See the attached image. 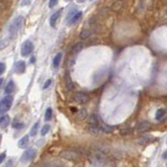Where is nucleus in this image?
Wrapping results in <instances>:
<instances>
[{"instance_id": "f257e3e1", "label": "nucleus", "mask_w": 167, "mask_h": 167, "mask_svg": "<svg viewBox=\"0 0 167 167\" xmlns=\"http://www.w3.org/2000/svg\"><path fill=\"white\" fill-rule=\"evenodd\" d=\"M23 23H24V17L23 16H18L15 19L12 21V23L9 24V37L13 38L14 36H16V33L20 30V28L22 27Z\"/></svg>"}, {"instance_id": "f03ea898", "label": "nucleus", "mask_w": 167, "mask_h": 167, "mask_svg": "<svg viewBox=\"0 0 167 167\" xmlns=\"http://www.w3.org/2000/svg\"><path fill=\"white\" fill-rule=\"evenodd\" d=\"M12 103H13V97L9 96V95H7L5 97H3L1 99V101H0V115L7 113L11 109Z\"/></svg>"}, {"instance_id": "7ed1b4c3", "label": "nucleus", "mask_w": 167, "mask_h": 167, "mask_svg": "<svg viewBox=\"0 0 167 167\" xmlns=\"http://www.w3.org/2000/svg\"><path fill=\"white\" fill-rule=\"evenodd\" d=\"M33 50V43L29 40H26L21 47V55L22 57H28Z\"/></svg>"}, {"instance_id": "20e7f679", "label": "nucleus", "mask_w": 167, "mask_h": 167, "mask_svg": "<svg viewBox=\"0 0 167 167\" xmlns=\"http://www.w3.org/2000/svg\"><path fill=\"white\" fill-rule=\"evenodd\" d=\"M36 154H37V152H36V150H33V148H30V150H26V152L22 155V157L20 158V162L21 163L30 162V161H33V159H35Z\"/></svg>"}, {"instance_id": "39448f33", "label": "nucleus", "mask_w": 167, "mask_h": 167, "mask_svg": "<svg viewBox=\"0 0 167 167\" xmlns=\"http://www.w3.org/2000/svg\"><path fill=\"white\" fill-rule=\"evenodd\" d=\"M72 99L74 102L79 103V105H83V103L88 102L89 96H87V95L84 94V93H75V94L73 95Z\"/></svg>"}, {"instance_id": "423d86ee", "label": "nucleus", "mask_w": 167, "mask_h": 167, "mask_svg": "<svg viewBox=\"0 0 167 167\" xmlns=\"http://www.w3.org/2000/svg\"><path fill=\"white\" fill-rule=\"evenodd\" d=\"M62 158H64L65 160L68 161H78L79 160V156L74 152H62Z\"/></svg>"}, {"instance_id": "0eeeda50", "label": "nucleus", "mask_w": 167, "mask_h": 167, "mask_svg": "<svg viewBox=\"0 0 167 167\" xmlns=\"http://www.w3.org/2000/svg\"><path fill=\"white\" fill-rule=\"evenodd\" d=\"M150 128H152L150 122H148V121H142V122H140L136 126V131L137 133H145L147 132Z\"/></svg>"}, {"instance_id": "6e6552de", "label": "nucleus", "mask_w": 167, "mask_h": 167, "mask_svg": "<svg viewBox=\"0 0 167 167\" xmlns=\"http://www.w3.org/2000/svg\"><path fill=\"white\" fill-rule=\"evenodd\" d=\"M25 69H26V64H25L24 61H19L16 63L15 65V72L18 73V74H22V73L25 72Z\"/></svg>"}, {"instance_id": "1a4fd4ad", "label": "nucleus", "mask_w": 167, "mask_h": 167, "mask_svg": "<svg viewBox=\"0 0 167 167\" xmlns=\"http://www.w3.org/2000/svg\"><path fill=\"white\" fill-rule=\"evenodd\" d=\"M61 14H62V9H59L57 12H55V13L52 14V16L50 17V20H49L51 27H55L57 20H59V18H60V16H61Z\"/></svg>"}, {"instance_id": "9d476101", "label": "nucleus", "mask_w": 167, "mask_h": 167, "mask_svg": "<svg viewBox=\"0 0 167 167\" xmlns=\"http://www.w3.org/2000/svg\"><path fill=\"white\" fill-rule=\"evenodd\" d=\"M29 144V136L28 135H25L22 138L18 141V146L19 148H26Z\"/></svg>"}, {"instance_id": "9b49d317", "label": "nucleus", "mask_w": 167, "mask_h": 167, "mask_svg": "<svg viewBox=\"0 0 167 167\" xmlns=\"http://www.w3.org/2000/svg\"><path fill=\"white\" fill-rule=\"evenodd\" d=\"M11 122V118H9V115H2L0 117V126L2 129L7 128V125Z\"/></svg>"}, {"instance_id": "f8f14e48", "label": "nucleus", "mask_w": 167, "mask_h": 167, "mask_svg": "<svg viewBox=\"0 0 167 167\" xmlns=\"http://www.w3.org/2000/svg\"><path fill=\"white\" fill-rule=\"evenodd\" d=\"M15 83H14L13 81H9V83H7V87H5V89H4V92H5V94H7V95H9V94H12V93L15 91Z\"/></svg>"}, {"instance_id": "ddd939ff", "label": "nucleus", "mask_w": 167, "mask_h": 167, "mask_svg": "<svg viewBox=\"0 0 167 167\" xmlns=\"http://www.w3.org/2000/svg\"><path fill=\"white\" fill-rule=\"evenodd\" d=\"M62 57H63V54H62V52L57 53V55L53 57L52 65H53V67H54L55 69H57L60 67V64H61V61H62Z\"/></svg>"}, {"instance_id": "4468645a", "label": "nucleus", "mask_w": 167, "mask_h": 167, "mask_svg": "<svg viewBox=\"0 0 167 167\" xmlns=\"http://www.w3.org/2000/svg\"><path fill=\"white\" fill-rule=\"evenodd\" d=\"M81 17H83V13H81V12H77V13L75 14V15L73 16V17L68 21L69 24H70V25H74L75 23H77L79 20H81Z\"/></svg>"}, {"instance_id": "2eb2a0df", "label": "nucleus", "mask_w": 167, "mask_h": 167, "mask_svg": "<svg viewBox=\"0 0 167 167\" xmlns=\"http://www.w3.org/2000/svg\"><path fill=\"white\" fill-rule=\"evenodd\" d=\"M42 167H64V164L60 161H49L45 163Z\"/></svg>"}, {"instance_id": "dca6fc26", "label": "nucleus", "mask_w": 167, "mask_h": 167, "mask_svg": "<svg viewBox=\"0 0 167 167\" xmlns=\"http://www.w3.org/2000/svg\"><path fill=\"white\" fill-rule=\"evenodd\" d=\"M123 9V1L122 0H116L112 4V9L114 12H119Z\"/></svg>"}, {"instance_id": "f3484780", "label": "nucleus", "mask_w": 167, "mask_h": 167, "mask_svg": "<svg viewBox=\"0 0 167 167\" xmlns=\"http://www.w3.org/2000/svg\"><path fill=\"white\" fill-rule=\"evenodd\" d=\"M11 40H12V37H7L1 40V41H0V50H3L4 48H7L9 45V43H11Z\"/></svg>"}, {"instance_id": "a211bd4d", "label": "nucleus", "mask_w": 167, "mask_h": 167, "mask_svg": "<svg viewBox=\"0 0 167 167\" xmlns=\"http://www.w3.org/2000/svg\"><path fill=\"white\" fill-rule=\"evenodd\" d=\"M152 137L150 136V135H146V136L141 137L138 140V143L140 145H145V144H147V143H150V141H152Z\"/></svg>"}, {"instance_id": "6ab92c4d", "label": "nucleus", "mask_w": 167, "mask_h": 167, "mask_svg": "<svg viewBox=\"0 0 167 167\" xmlns=\"http://www.w3.org/2000/svg\"><path fill=\"white\" fill-rule=\"evenodd\" d=\"M83 47H84L83 43H76V44L71 48V54H77V53L83 49Z\"/></svg>"}, {"instance_id": "aec40b11", "label": "nucleus", "mask_w": 167, "mask_h": 167, "mask_svg": "<svg viewBox=\"0 0 167 167\" xmlns=\"http://www.w3.org/2000/svg\"><path fill=\"white\" fill-rule=\"evenodd\" d=\"M114 126H111V125H107V124H101L100 125V131L103 133H112L114 131Z\"/></svg>"}, {"instance_id": "412c9836", "label": "nucleus", "mask_w": 167, "mask_h": 167, "mask_svg": "<svg viewBox=\"0 0 167 167\" xmlns=\"http://www.w3.org/2000/svg\"><path fill=\"white\" fill-rule=\"evenodd\" d=\"M39 128H40V122H36L35 124L33 125V128L30 129V132H29V134H30L31 137H35L36 135L38 134Z\"/></svg>"}, {"instance_id": "4be33fe9", "label": "nucleus", "mask_w": 167, "mask_h": 167, "mask_svg": "<svg viewBox=\"0 0 167 167\" xmlns=\"http://www.w3.org/2000/svg\"><path fill=\"white\" fill-rule=\"evenodd\" d=\"M165 114H166V111H165V109H159V110L157 111V113H156V119H157V120H161V119L165 116Z\"/></svg>"}, {"instance_id": "5701e85b", "label": "nucleus", "mask_w": 167, "mask_h": 167, "mask_svg": "<svg viewBox=\"0 0 167 167\" xmlns=\"http://www.w3.org/2000/svg\"><path fill=\"white\" fill-rule=\"evenodd\" d=\"M87 117V112L86 110H79L78 113L76 114V119L77 120H84Z\"/></svg>"}, {"instance_id": "b1692460", "label": "nucleus", "mask_w": 167, "mask_h": 167, "mask_svg": "<svg viewBox=\"0 0 167 167\" xmlns=\"http://www.w3.org/2000/svg\"><path fill=\"white\" fill-rule=\"evenodd\" d=\"M51 118H52V109L48 108L46 110V112H45V120L48 121V120H50Z\"/></svg>"}, {"instance_id": "393cba45", "label": "nucleus", "mask_w": 167, "mask_h": 167, "mask_svg": "<svg viewBox=\"0 0 167 167\" xmlns=\"http://www.w3.org/2000/svg\"><path fill=\"white\" fill-rule=\"evenodd\" d=\"M50 131V125L49 124H45L41 130V135L42 136H45L46 134H48V132Z\"/></svg>"}, {"instance_id": "a878e982", "label": "nucleus", "mask_w": 167, "mask_h": 167, "mask_svg": "<svg viewBox=\"0 0 167 167\" xmlns=\"http://www.w3.org/2000/svg\"><path fill=\"white\" fill-rule=\"evenodd\" d=\"M131 133H132L131 128H123V129H121V131H120V134L122 135V136H128Z\"/></svg>"}, {"instance_id": "bb28decb", "label": "nucleus", "mask_w": 167, "mask_h": 167, "mask_svg": "<svg viewBox=\"0 0 167 167\" xmlns=\"http://www.w3.org/2000/svg\"><path fill=\"white\" fill-rule=\"evenodd\" d=\"M13 126H14V129H17V130H20V129H22L23 126H24V123H22V122H18V121H16V122H14Z\"/></svg>"}, {"instance_id": "cd10ccee", "label": "nucleus", "mask_w": 167, "mask_h": 167, "mask_svg": "<svg viewBox=\"0 0 167 167\" xmlns=\"http://www.w3.org/2000/svg\"><path fill=\"white\" fill-rule=\"evenodd\" d=\"M90 35H91L90 30H84L83 33H81V39H87V38H88Z\"/></svg>"}, {"instance_id": "c85d7f7f", "label": "nucleus", "mask_w": 167, "mask_h": 167, "mask_svg": "<svg viewBox=\"0 0 167 167\" xmlns=\"http://www.w3.org/2000/svg\"><path fill=\"white\" fill-rule=\"evenodd\" d=\"M76 13H77V9H71V11H70V13L68 14V21H69V20H70L71 18H72L73 16H74Z\"/></svg>"}, {"instance_id": "c756f323", "label": "nucleus", "mask_w": 167, "mask_h": 167, "mask_svg": "<svg viewBox=\"0 0 167 167\" xmlns=\"http://www.w3.org/2000/svg\"><path fill=\"white\" fill-rule=\"evenodd\" d=\"M57 4V0H49V7L52 9Z\"/></svg>"}, {"instance_id": "7c9ffc66", "label": "nucleus", "mask_w": 167, "mask_h": 167, "mask_svg": "<svg viewBox=\"0 0 167 167\" xmlns=\"http://www.w3.org/2000/svg\"><path fill=\"white\" fill-rule=\"evenodd\" d=\"M51 84H52V81H51V79L46 81H45V84H44V86H43V89H47L48 87H50Z\"/></svg>"}, {"instance_id": "2f4dec72", "label": "nucleus", "mask_w": 167, "mask_h": 167, "mask_svg": "<svg viewBox=\"0 0 167 167\" xmlns=\"http://www.w3.org/2000/svg\"><path fill=\"white\" fill-rule=\"evenodd\" d=\"M14 166V161L12 160H9V161H7V163H5V165L3 167H13Z\"/></svg>"}, {"instance_id": "473e14b6", "label": "nucleus", "mask_w": 167, "mask_h": 167, "mask_svg": "<svg viewBox=\"0 0 167 167\" xmlns=\"http://www.w3.org/2000/svg\"><path fill=\"white\" fill-rule=\"evenodd\" d=\"M5 71V64L4 63H0V75Z\"/></svg>"}, {"instance_id": "72a5a7b5", "label": "nucleus", "mask_w": 167, "mask_h": 167, "mask_svg": "<svg viewBox=\"0 0 167 167\" xmlns=\"http://www.w3.org/2000/svg\"><path fill=\"white\" fill-rule=\"evenodd\" d=\"M5 157H7V155H5V152H3V154H1L0 155V164L4 161V159H5Z\"/></svg>"}, {"instance_id": "f704fd0d", "label": "nucleus", "mask_w": 167, "mask_h": 167, "mask_svg": "<svg viewBox=\"0 0 167 167\" xmlns=\"http://www.w3.org/2000/svg\"><path fill=\"white\" fill-rule=\"evenodd\" d=\"M163 158H164V159H167V150L164 152V154H163Z\"/></svg>"}, {"instance_id": "c9c22d12", "label": "nucleus", "mask_w": 167, "mask_h": 167, "mask_svg": "<svg viewBox=\"0 0 167 167\" xmlns=\"http://www.w3.org/2000/svg\"><path fill=\"white\" fill-rule=\"evenodd\" d=\"M2 85H3V78H0V88H1Z\"/></svg>"}, {"instance_id": "e433bc0d", "label": "nucleus", "mask_w": 167, "mask_h": 167, "mask_svg": "<svg viewBox=\"0 0 167 167\" xmlns=\"http://www.w3.org/2000/svg\"><path fill=\"white\" fill-rule=\"evenodd\" d=\"M30 63H35V57H31V60H30Z\"/></svg>"}, {"instance_id": "4c0bfd02", "label": "nucleus", "mask_w": 167, "mask_h": 167, "mask_svg": "<svg viewBox=\"0 0 167 167\" xmlns=\"http://www.w3.org/2000/svg\"><path fill=\"white\" fill-rule=\"evenodd\" d=\"M1 141H2V135L0 134V144H1Z\"/></svg>"}, {"instance_id": "58836bf2", "label": "nucleus", "mask_w": 167, "mask_h": 167, "mask_svg": "<svg viewBox=\"0 0 167 167\" xmlns=\"http://www.w3.org/2000/svg\"><path fill=\"white\" fill-rule=\"evenodd\" d=\"M91 167H99V165H97V164H94L93 166H91Z\"/></svg>"}, {"instance_id": "ea45409f", "label": "nucleus", "mask_w": 167, "mask_h": 167, "mask_svg": "<svg viewBox=\"0 0 167 167\" xmlns=\"http://www.w3.org/2000/svg\"><path fill=\"white\" fill-rule=\"evenodd\" d=\"M0 1H1V2H3V1H4V0H0Z\"/></svg>"}, {"instance_id": "a19ab883", "label": "nucleus", "mask_w": 167, "mask_h": 167, "mask_svg": "<svg viewBox=\"0 0 167 167\" xmlns=\"http://www.w3.org/2000/svg\"><path fill=\"white\" fill-rule=\"evenodd\" d=\"M166 143H167V141H166Z\"/></svg>"}]
</instances>
